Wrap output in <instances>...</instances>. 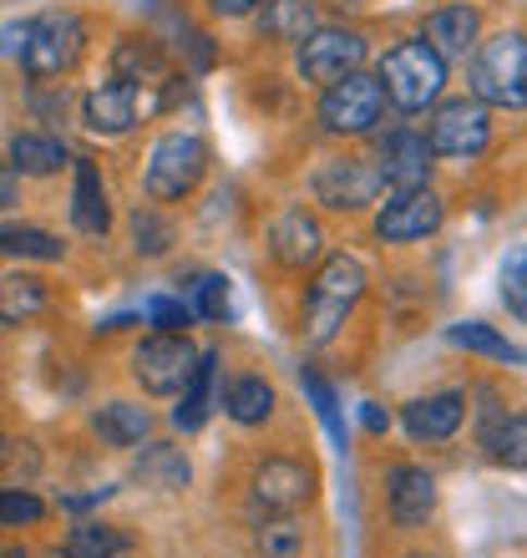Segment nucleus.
I'll return each instance as SVG.
<instances>
[{"instance_id":"f257e3e1","label":"nucleus","mask_w":527,"mask_h":558,"mask_svg":"<svg viewBox=\"0 0 527 558\" xmlns=\"http://www.w3.org/2000/svg\"><path fill=\"white\" fill-rule=\"evenodd\" d=\"M366 294V269L351 254H330L305 290V310H299V336L305 345H324L340 336V325L351 320V310Z\"/></svg>"},{"instance_id":"f03ea898","label":"nucleus","mask_w":527,"mask_h":558,"mask_svg":"<svg viewBox=\"0 0 527 558\" xmlns=\"http://www.w3.org/2000/svg\"><path fill=\"white\" fill-rule=\"evenodd\" d=\"M467 87L482 107H527V36L523 31H502L471 46Z\"/></svg>"},{"instance_id":"7ed1b4c3","label":"nucleus","mask_w":527,"mask_h":558,"mask_svg":"<svg viewBox=\"0 0 527 558\" xmlns=\"http://www.w3.org/2000/svg\"><path fill=\"white\" fill-rule=\"evenodd\" d=\"M381 92L395 112H426L431 102H441V87H446V61L426 46V36H406L395 41L381 57Z\"/></svg>"},{"instance_id":"20e7f679","label":"nucleus","mask_w":527,"mask_h":558,"mask_svg":"<svg viewBox=\"0 0 527 558\" xmlns=\"http://www.w3.org/2000/svg\"><path fill=\"white\" fill-rule=\"evenodd\" d=\"M82 57H87V21L72 11L36 15L26 26V36H21V66H26L30 82L72 76Z\"/></svg>"},{"instance_id":"39448f33","label":"nucleus","mask_w":527,"mask_h":558,"mask_svg":"<svg viewBox=\"0 0 527 558\" xmlns=\"http://www.w3.org/2000/svg\"><path fill=\"white\" fill-rule=\"evenodd\" d=\"M208 173V143L198 133H162L147 153V198L152 204H183Z\"/></svg>"},{"instance_id":"423d86ee","label":"nucleus","mask_w":527,"mask_h":558,"mask_svg":"<svg viewBox=\"0 0 527 558\" xmlns=\"http://www.w3.org/2000/svg\"><path fill=\"white\" fill-rule=\"evenodd\" d=\"M385 118V92L376 76L351 72L330 82L320 97V122L330 137H370Z\"/></svg>"},{"instance_id":"0eeeda50","label":"nucleus","mask_w":527,"mask_h":558,"mask_svg":"<svg viewBox=\"0 0 527 558\" xmlns=\"http://www.w3.org/2000/svg\"><path fill=\"white\" fill-rule=\"evenodd\" d=\"M193 366H198V351L183 330H152L132 351V381L143 386L147 397H177L188 386Z\"/></svg>"},{"instance_id":"6e6552de","label":"nucleus","mask_w":527,"mask_h":558,"mask_svg":"<svg viewBox=\"0 0 527 558\" xmlns=\"http://www.w3.org/2000/svg\"><path fill=\"white\" fill-rule=\"evenodd\" d=\"M426 143L437 158H456V162H471L482 158L487 143H492V122H487V107L477 97H452L441 102L426 122Z\"/></svg>"},{"instance_id":"1a4fd4ad","label":"nucleus","mask_w":527,"mask_h":558,"mask_svg":"<svg viewBox=\"0 0 527 558\" xmlns=\"http://www.w3.org/2000/svg\"><path fill=\"white\" fill-rule=\"evenodd\" d=\"M381 189H385L381 168L370 158H355V153L315 168V198L324 208H335V214H360V208H370L381 198Z\"/></svg>"},{"instance_id":"9d476101","label":"nucleus","mask_w":527,"mask_h":558,"mask_svg":"<svg viewBox=\"0 0 527 558\" xmlns=\"http://www.w3.org/2000/svg\"><path fill=\"white\" fill-rule=\"evenodd\" d=\"M162 97H147V87H132V82H102V87H91L82 97V122H87V133L97 137H122L132 133L147 112H158Z\"/></svg>"},{"instance_id":"9b49d317","label":"nucleus","mask_w":527,"mask_h":558,"mask_svg":"<svg viewBox=\"0 0 527 558\" xmlns=\"http://www.w3.org/2000/svg\"><path fill=\"white\" fill-rule=\"evenodd\" d=\"M366 61V36L360 31H345V26H315L299 41V76L315 82V87H330L340 76L360 72Z\"/></svg>"},{"instance_id":"f8f14e48","label":"nucleus","mask_w":527,"mask_h":558,"mask_svg":"<svg viewBox=\"0 0 527 558\" xmlns=\"http://www.w3.org/2000/svg\"><path fill=\"white\" fill-rule=\"evenodd\" d=\"M446 223V204L431 189H395L376 214V239L381 244H416L431 239Z\"/></svg>"},{"instance_id":"ddd939ff","label":"nucleus","mask_w":527,"mask_h":558,"mask_svg":"<svg viewBox=\"0 0 527 558\" xmlns=\"http://www.w3.org/2000/svg\"><path fill=\"white\" fill-rule=\"evenodd\" d=\"M249 493L264 513H294L315 498V468L299 457H264L249 477Z\"/></svg>"},{"instance_id":"4468645a","label":"nucleus","mask_w":527,"mask_h":558,"mask_svg":"<svg viewBox=\"0 0 527 558\" xmlns=\"http://www.w3.org/2000/svg\"><path fill=\"white\" fill-rule=\"evenodd\" d=\"M269 254H274L279 269H294V275H299V269H309L324 254L320 219H315L305 204L279 208V219L269 223Z\"/></svg>"},{"instance_id":"2eb2a0df","label":"nucleus","mask_w":527,"mask_h":558,"mask_svg":"<svg viewBox=\"0 0 527 558\" xmlns=\"http://www.w3.org/2000/svg\"><path fill=\"white\" fill-rule=\"evenodd\" d=\"M385 513L395 529H421L437 513V477L416 462H395L385 472Z\"/></svg>"},{"instance_id":"dca6fc26","label":"nucleus","mask_w":527,"mask_h":558,"mask_svg":"<svg viewBox=\"0 0 527 558\" xmlns=\"http://www.w3.org/2000/svg\"><path fill=\"white\" fill-rule=\"evenodd\" d=\"M431 143H426V133H410V128H395L391 137H381V158H376V168H381L385 189H426V178H431Z\"/></svg>"},{"instance_id":"f3484780","label":"nucleus","mask_w":527,"mask_h":558,"mask_svg":"<svg viewBox=\"0 0 527 558\" xmlns=\"http://www.w3.org/2000/svg\"><path fill=\"white\" fill-rule=\"evenodd\" d=\"M462 416H467V397L462 391H437V397L406 401L401 426H406L410 441H446V437H456Z\"/></svg>"},{"instance_id":"a211bd4d","label":"nucleus","mask_w":527,"mask_h":558,"mask_svg":"<svg viewBox=\"0 0 527 558\" xmlns=\"http://www.w3.org/2000/svg\"><path fill=\"white\" fill-rule=\"evenodd\" d=\"M477 31H482V15L471 11V5H441V11L426 15V46H431L441 61L446 57H471Z\"/></svg>"},{"instance_id":"6ab92c4d","label":"nucleus","mask_w":527,"mask_h":558,"mask_svg":"<svg viewBox=\"0 0 527 558\" xmlns=\"http://www.w3.org/2000/svg\"><path fill=\"white\" fill-rule=\"evenodd\" d=\"M72 223L82 234H107L112 229V204H107L102 168L91 158H76V189H72Z\"/></svg>"},{"instance_id":"aec40b11","label":"nucleus","mask_w":527,"mask_h":558,"mask_svg":"<svg viewBox=\"0 0 527 558\" xmlns=\"http://www.w3.org/2000/svg\"><path fill=\"white\" fill-rule=\"evenodd\" d=\"M213 391H219V351H198V366H193L188 386L177 391V412H173L177 432H198V426L208 422Z\"/></svg>"},{"instance_id":"412c9836","label":"nucleus","mask_w":527,"mask_h":558,"mask_svg":"<svg viewBox=\"0 0 527 558\" xmlns=\"http://www.w3.org/2000/svg\"><path fill=\"white\" fill-rule=\"evenodd\" d=\"M259 36L264 41L299 46L315 31V0H264L259 11Z\"/></svg>"},{"instance_id":"4be33fe9","label":"nucleus","mask_w":527,"mask_h":558,"mask_svg":"<svg viewBox=\"0 0 527 558\" xmlns=\"http://www.w3.org/2000/svg\"><path fill=\"white\" fill-rule=\"evenodd\" d=\"M5 158H11V168L21 178H51L66 168V143L51 133H15Z\"/></svg>"},{"instance_id":"5701e85b","label":"nucleus","mask_w":527,"mask_h":558,"mask_svg":"<svg viewBox=\"0 0 527 558\" xmlns=\"http://www.w3.org/2000/svg\"><path fill=\"white\" fill-rule=\"evenodd\" d=\"M91 432L107 441V447H137V441L152 432V416L137 401H107L91 412Z\"/></svg>"},{"instance_id":"b1692460","label":"nucleus","mask_w":527,"mask_h":558,"mask_svg":"<svg viewBox=\"0 0 527 558\" xmlns=\"http://www.w3.org/2000/svg\"><path fill=\"white\" fill-rule=\"evenodd\" d=\"M51 305L46 294V279L15 269V275H0V325H30L41 310Z\"/></svg>"},{"instance_id":"393cba45","label":"nucleus","mask_w":527,"mask_h":558,"mask_svg":"<svg viewBox=\"0 0 527 558\" xmlns=\"http://www.w3.org/2000/svg\"><path fill=\"white\" fill-rule=\"evenodd\" d=\"M193 468L183 447H168V441H147L143 457H137V483L143 487H162V493H177V487H188Z\"/></svg>"},{"instance_id":"a878e982","label":"nucleus","mask_w":527,"mask_h":558,"mask_svg":"<svg viewBox=\"0 0 527 558\" xmlns=\"http://www.w3.org/2000/svg\"><path fill=\"white\" fill-rule=\"evenodd\" d=\"M223 412L234 416L238 426H264L274 416V386L264 376H234L223 391Z\"/></svg>"},{"instance_id":"bb28decb","label":"nucleus","mask_w":527,"mask_h":558,"mask_svg":"<svg viewBox=\"0 0 527 558\" xmlns=\"http://www.w3.org/2000/svg\"><path fill=\"white\" fill-rule=\"evenodd\" d=\"M112 76L132 82V87H158L162 51L147 41V36H127V41H118V51H112Z\"/></svg>"},{"instance_id":"cd10ccee","label":"nucleus","mask_w":527,"mask_h":558,"mask_svg":"<svg viewBox=\"0 0 527 558\" xmlns=\"http://www.w3.org/2000/svg\"><path fill=\"white\" fill-rule=\"evenodd\" d=\"M0 254L5 259H41V265H51V259H61L66 254V244H61L57 234H46V229H36V223H0Z\"/></svg>"},{"instance_id":"c85d7f7f","label":"nucleus","mask_w":527,"mask_h":558,"mask_svg":"<svg viewBox=\"0 0 527 558\" xmlns=\"http://www.w3.org/2000/svg\"><path fill=\"white\" fill-rule=\"evenodd\" d=\"M446 340L452 345H462V351H471V355H487V361H507V366H527V355L517 351L507 336H498L492 325H482V320H462V325H452L446 330Z\"/></svg>"},{"instance_id":"c756f323","label":"nucleus","mask_w":527,"mask_h":558,"mask_svg":"<svg viewBox=\"0 0 527 558\" xmlns=\"http://www.w3.org/2000/svg\"><path fill=\"white\" fill-rule=\"evenodd\" d=\"M482 447L498 468H513V472H527V412L517 416H502L482 432Z\"/></svg>"},{"instance_id":"7c9ffc66","label":"nucleus","mask_w":527,"mask_h":558,"mask_svg":"<svg viewBox=\"0 0 527 558\" xmlns=\"http://www.w3.org/2000/svg\"><path fill=\"white\" fill-rule=\"evenodd\" d=\"M132 548V538L112 523H76L72 538H66V554L76 558H122Z\"/></svg>"},{"instance_id":"2f4dec72","label":"nucleus","mask_w":527,"mask_h":558,"mask_svg":"<svg viewBox=\"0 0 527 558\" xmlns=\"http://www.w3.org/2000/svg\"><path fill=\"white\" fill-rule=\"evenodd\" d=\"M299 386H305L309 407H315V416H320V422H324V432H330V441H335V447H345V422H340L335 386L324 381L320 371H299Z\"/></svg>"},{"instance_id":"473e14b6","label":"nucleus","mask_w":527,"mask_h":558,"mask_svg":"<svg viewBox=\"0 0 527 558\" xmlns=\"http://www.w3.org/2000/svg\"><path fill=\"white\" fill-rule=\"evenodd\" d=\"M498 284H502V305L527 325V244H513V250L502 254Z\"/></svg>"},{"instance_id":"72a5a7b5","label":"nucleus","mask_w":527,"mask_h":558,"mask_svg":"<svg viewBox=\"0 0 527 558\" xmlns=\"http://www.w3.org/2000/svg\"><path fill=\"white\" fill-rule=\"evenodd\" d=\"M132 250L137 254H147V259H158V254H168L173 250V223L162 219L158 208H137L132 214Z\"/></svg>"},{"instance_id":"f704fd0d","label":"nucleus","mask_w":527,"mask_h":558,"mask_svg":"<svg viewBox=\"0 0 527 558\" xmlns=\"http://www.w3.org/2000/svg\"><path fill=\"white\" fill-rule=\"evenodd\" d=\"M188 310H193V320H223L229 315V279L198 275L188 284Z\"/></svg>"},{"instance_id":"c9c22d12","label":"nucleus","mask_w":527,"mask_h":558,"mask_svg":"<svg viewBox=\"0 0 527 558\" xmlns=\"http://www.w3.org/2000/svg\"><path fill=\"white\" fill-rule=\"evenodd\" d=\"M46 518V502L30 487H0V529H36Z\"/></svg>"},{"instance_id":"e433bc0d","label":"nucleus","mask_w":527,"mask_h":558,"mask_svg":"<svg viewBox=\"0 0 527 558\" xmlns=\"http://www.w3.org/2000/svg\"><path fill=\"white\" fill-rule=\"evenodd\" d=\"M254 544H259L264 558H294V554H299V523H294L290 513L269 518V523H259Z\"/></svg>"},{"instance_id":"4c0bfd02","label":"nucleus","mask_w":527,"mask_h":558,"mask_svg":"<svg viewBox=\"0 0 527 558\" xmlns=\"http://www.w3.org/2000/svg\"><path fill=\"white\" fill-rule=\"evenodd\" d=\"M147 320L158 325V330H188L193 310H188V300H168V294H158V300H147Z\"/></svg>"},{"instance_id":"58836bf2","label":"nucleus","mask_w":527,"mask_h":558,"mask_svg":"<svg viewBox=\"0 0 527 558\" xmlns=\"http://www.w3.org/2000/svg\"><path fill=\"white\" fill-rule=\"evenodd\" d=\"M360 426H366L370 437H385L391 432V412H385L381 401H360Z\"/></svg>"},{"instance_id":"ea45409f","label":"nucleus","mask_w":527,"mask_h":558,"mask_svg":"<svg viewBox=\"0 0 527 558\" xmlns=\"http://www.w3.org/2000/svg\"><path fill=\"white\" fill-rule=\"evenodd\" d=\"M21 204V173L11 168V158H0V208Z\"/></svg>"},{"instance_id":"a19ab883","label":"nucleus","mask_w":527,"mask_h":558,"mask_svg":"<svg viewBox=\"0 0 527 558\" xmlns=\"http://www.w3.org/2000/svg\"><path fill=\"white\" fill-rule=\"evenodd\" d=\"M264 0H208V11L223 15V21H238V15H254Z\"/></svg>"},{"instance_id":"79ce46f5","label":"nucleus","mask_w":527,"mask_h":558,"mask_svg":"<svg viewBox=\"0 0 527 558\" xmlns=\"http://www.w3.org/2000/svg\"><path fill=\"white\" fill-rule=\"evenodd\" d=\"M46 558H76V554H66V548H51V554H46Z\"/></svg>"},{"instance_id":"37998d69","label":"nucleus","mask_w":527,"mask_h":558,"mask_svg":"<svg viewBox=\"0 0 527 558\" xmlns=\"http://www.w3.org/2000/svg\"><path fill=\"white\" fill-rule=\"evenodd\" d=\"M406 558H437V554H406Z\"/></svg>"},{"instance_id":"c03bdc74","label":"nucleus","mask_w":527,"mask_h":558,"mask_svg":"<svg viewBox=\"0 0 527 558\" xmlns=\"http://www.w3.org/2000/svg\"><path fill=\"white\" fill-rule=\"evenodd\" d=\"M0 447H5V432H0Z\"/></svg>"}]
</instances>
